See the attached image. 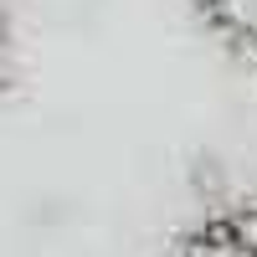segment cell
<instances>
[{"label":"cell","instance_id":"obj_1","mask_svg":"<svg viewBox=\"0 0 257 257\" xmlns=\"http://www.w3.org/2000/svg\"><path fill=\"white\" fill-rule=\"evenodd\" d=\"M170 257H257V211H211L170 247Z\"/></svg>","mask_w":257,"mask_h":257},{"label":"cell","instance_id":"obj_2","mask_svg":"<svg viewBox=\"0 0 257 257\" xmlns=\"http://www.w3.org/2000/svg\"><path fill=\"white\" fill-rule=\"evenodd\" d=\"M201 16L231 52L257 62V0H201Z\"/></svg>","mask_w":257,"mask_h":257},{"label":"cell","instance_id":"obj_3","mask_svg":"<svg viewBox=\"0 0 257 257\" xmlns=\"http://www.w3.org/2000/svg\"><path fill=\"white\" fill-rule=\"evenodd\" d=\"M11 88H16V52H11V11L0 0V108H6Z\"/></svg>","mask_w":257,"mask_h":257}]
</instances>
